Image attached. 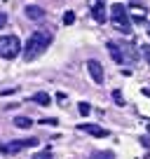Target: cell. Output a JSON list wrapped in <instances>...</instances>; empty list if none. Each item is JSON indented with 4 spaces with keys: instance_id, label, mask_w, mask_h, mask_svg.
Here are the masks:
<instances>
[{
    "instance_id": "obj_4",
    "label": "cell",
    "mask_w": 150,
    "mask_h": 159,
    "mask_svg": "<svg viewBox=\"0 0 150 159\" xmlns=\"http://www.w3.org/2000/svg\"><path fill=\"white\" fill-rule=\"evenodd\" d=\"M33 145H38V140H35V138H26V140H12L10 145H5V148H2V152H7V154H19L21 150H26V148H33Z\"/></svg>"
},
{
    "instance_id": "obj_19",
    "label": "cell",
    "mask_w": 150,
    "mask_h": 159,
    "mask_svg": "<svg viewBox=\"0 0 150 159\" xmlns=\"http://www.w3.org/2000/svg\"><path fill=\"white\" fill-rule=\"evenodd\" d=\"M141 54H143V56H145V61L150 63V45H143V47H141Z\"/></svg>"
},
{
    "instance_id": "obj_21",
    "label": "cell",
    "mask_w": 150,
    "mask_h": 159,
    "mask_svg": "<svg viewBox=\"0 0 150 159\" xmlns=\"http://www.w3.org/2000/svg\"><path fill=\"white\" fill-rule=\"evenodd\" d=\"M56 98H59L61 105H66V94H56Z\"/></svg>"
},
{
    "instance_id": "obj_7",
    "label": "cell",
    "mask_w": 150,
    "mask_h": 159,
    "mask_svg": "<svg viewBox=\"0 0 150 159\" xmlns=\"http://www.w3.org/2000/svg\"><path fill=\"white\" fill-rule=\"evenodd\" d=\"M91 16L96 24H105V0H94L91 2Z\"/></svg>"
},
{
    "instance_id": "obj_3",
    "label": "cell",
    "mask_w": 150,
    "mask_h": 159,
    "mask_svg": "<svg viewBox=\"0 0 150 159\" xmlns=\"http://www.w3.org/2000/svg\"><path fill=\"white\" fill-rule=\"evenodd\" d=\"M21 40L16 35H2L0 38V56L2 59H16L21 54Z\"/></svg>"
},
{
    "instance_id": "obj_11",
    "label": "cell",
    "mask_w": 150,
    "mask_h": 159,
    "mask_svg": "<svg viewBox=\"0 0 150 159\" xmlns=\"http://www.w3.org/2000/svg\"><path fill=\"white\" fill-rule=\"evenodd\" d=\"M122 54H124V61H136V49H134V45H129V42L122 45Z\"/></svg>"
},
{
    "instance_id": "obj_2",
    "label": "cell",
    "mask_w": 150,
    "mask_h": 159,
    "mask_svg": "<svg viewBox=\"0 0 150 159\" xmlns=\"http://www.w3.org/2000/svg\"><path fill=\"white\" fill-rule=\"evenodd\" d=\"M110 21L117 30L122 33H131V16H129V10H127L122 2H115L110 7Z\"/></svg>"
},
{
    "instance_id": "obj_13",
    "label": "cell",
    "mask_w": 150,
    "mask_h": 159,
    "mask_svg": "<svg viewBox=\"0 0 150 159\" xmlns=\"http://www.w3.org/2000/svg\"><path fill=\"white\" fill-rule=\"evenodd\" d=\"M14 126H19V129H30L33 122H30V117H14Z\"/></svg>"
},
{
    "instance_id": "obj_10",
    "label": "cell",
    "mask_w": 150,
    "mask_h": 159,
    "mask_svg": "<svg viewBox=\"0 0 150 159\" xmlns=\"http://www.w3.org/2000/svg\"><path fill=\"white\" fill-rule=\"evenodd\" d=\"M26 16H28V19L40 21L42 16H45V10H42V7H38V5H28V7H26Z\"/></svg>"
},
{
    "instance_id": "obj_5",
    "label": "cell",
    "mask_w": 150,
    "mask_h": 159,
    "mask_svg": "<svg viewBox=\"0 0 150 159\" xmlns=\"http://www.w3.org/2000/svg\"><path fill=\"white\" fill-rule=\"evenodd\" d=\"M77 131L89 134V136H94V138H105V136H108V129H103V126H99V124H89V122L77 124Z\"/></svg>"
},
{
    "instance_id": "obj_6",
    "label": "cell",
    "mask_w": 150,
    "mask_h": 159,
    "mask_svg": "<svg viewBox=\"0 0 150 159\" xmlns=\"http://www.w3.org/2000/svg\"><path fill=\"white\" fill-rule=\"evenodd\" d=\"M87 70H89L91 80H94L96 84H103V66H101L96 59H89V61H87Z\"/></svg>"
},
{
    "instance_id": "obj_14",
    "label": "cell",
    "mask_w": 150,
    "mask_h": 159,
    "mask_svg": "<svg viewBox=\"0 0 150 159\" xmlns=\"http://www.w3.org/2000/svg\"><path fill=\"white\" fill-rule=\"evenodd\" d=\"M91 159H115V154L108 152V150H103V152H94V154H91Z\"/></svg>"
},
{
    "instance_id": "obj_22",
    "label": "cell",
    "mask_w": 150,
    "mask_h": 159,
    "mask_svg": "<svg viewBox=\"0 0 150 159\" xmlns=\"http://www.w3.org/2000/svg\"><path fill=\"white\" fill-rule=\"evenodd\" d=\"M148 35H150V28H148Z\"/></svg>"
},
{
    "instance_id": "obj_9",
    "label": "cell",
    "mask_w": 150,
    "mask_h": 159,
    "mask_svg": "<svg viewBox=\"0 0 150 159\" xmlns=\"http://www.w3.org/2000/svg\"><path fill=\"white\" fill-rule=\"evenodd\" d=\"M129 12H131V19H134L136 24H141V21L145 19V7H141L138 2H131V10Z\"/></svg>"
},
{
    "instance_id": "obj_1",
    "label": "cell",
    "mask_w": 150,
    "mask_h": 159,
    "mask_svg": "<svg viewBox=\"0 0 150 159\" xmlns=\"http://www.w3.org/2000/svg\"><path fill=\"white\" fill-rule=\"evenodd\" d=\"M49 42H52V38H49L47 33H42V30H35V33L24 42V49H21V54H24L26 61H35L40 54H45V49L49 47Z\"/></svg>"
},
{
    "instance_id": "obj_17",
    "label": "cell",
    "mask_w": 150,
    "mask_h": 159,
    "mask_svg": "<svg viewBox=\"0 0 150 159\" xmlns=\"http://www.w3.org/2000/svg\"><path fill=\"white\" fill-rule=\"evenodd\" d=\"M113 98H115V103H117V105H124V98H122V91H117V89H115V91H113Z\"/></svg>"
},
{
    "instance_id": "obj_20",
    "label": "cell",
    "mask_w": 150,
    "mask_h": 159,
    "mask_svg": "<svg viewBox=\"0 0 150 159\" xmlns=\"http://www.w3.org/2000/svg\"><path fill=\"white\" fill-rule=\"evenodd\" d=\"M5 24H7V14H2V12H0V28H5Z\"/></svg>"
},
{
    "instance_id": "obj_8",
    "label": "cell",
    "mask_w": 150,
    "mask_h": 159,
    "mask_svg": "<svg viewBox=\"0 0 150 159\" xmlns=\"http://www.w3.org/2000/svg\"><path fill=\"white\" fill-rule=\"evenodd\" d=\"M105 47H108V52H110V56H113L115 63H124V54H122V47L117 42H108Z\"/></svg>"
},
{
    "instance_id": "obj_18",
    "label": "cell",
    "mask_w": 150,
    "mask_h": 159,
    "mask_svg": "<svg viewBox=\"0 0 150 159\" xmlns=\"http://www.w3.org/2000/svg\"><path fill=\"white\" fill-rule=\"evenodd\" d=\"M33 159H52V152H49V150H42V152H38Z\"/></svg>"
},
{
    "instance_id": "obj_15",
    "label": "cell",
    "mask_w": 150,
    "mask_h": 159,
    "mask_svg": "<svg viewBox=\"0 0 150 159\" xmlns=\"http://www.w3.org/2000/svg\"><path fill=\"white\" fill-rule=\"evenodd\" d=\"M73 21H75V12H66V14H63V24L70 26Z\"/></svg>"
},
{
    "instance_id": "obj_16",
    "label": "cell",
    "mask_w": 150,
    "mask_h": 159,
    "mask_svg": "<svg viewBox=\"0 0 150 159\" xmlns=\"http://www.w3.org/2000/svg\"><path fill=\"white\" fill-rule=\"evenodd\" d=\"M77 110H80V115H82V117H87V115H89V103H80V105H77Z\"/></svg>"
},
{
    "instance_id": "obj_12",
    "label": "cell",
    "mask_w": 150,
    "mask_h": 159,
    "mask_svg": "<svg viewBox=\"0 0 150 159\" xmlns=\"http://www.w3.org/2000/svg\"><path fill=\"white\" fill-rule=\"evenodd\" d=\"M33 101L38 105H49L52 103V98H49V94H45V91H38V94L33 96Z\"/></svg>"
}]
</instances>
